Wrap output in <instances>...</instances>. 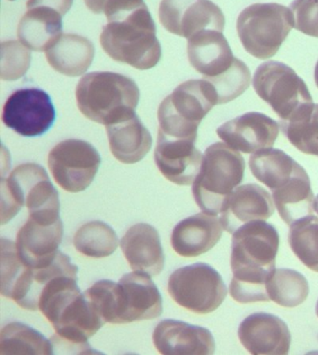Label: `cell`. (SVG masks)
Returning a JSON list of instances; mask_svg holds the SVG:
<instances>
[{"instance_id":"obj_20","label":"cell","mask_w":318,"mask_h":355,"mask_svg":"<svg viewBox=\"0 0 318 355\" xmlns=\"http://www.w3.org/2000/svg\"><path fill=\"white\" fill-rule=\"evenodd\" d=\"M274 203L268 191L260 185L249 184L237 187L220 212L223 230L233 234L247 223L268 220L274 214Z\"/></svg>"},{"instance_id":"obj_17","label":"cell","mask_w":318,"mask_h":355,"mask_svg":"<svg viewBox=\"0 0 318 355\" xmlns=\"http://www.w3.org/2000/svg\"><path fill=\"white\" fill-rule=\"evenodd\" d=\"M279 123L260 112H247L217 129L218 138L228 146L244 153H257L274 145Z\"/></svg>"},{"instance_id":"obj_21","label":"cell","mask_w":318,"mask_h":355,"mask_svg":"<svg viewBox=\"0 0 318 355\" xmlns=\"http://www.w3.org/2000/svg\"><path fill=\"white\" fill-rule=\"evenodd\" d=\"M149 274L134 271L121 279L123 324L158 318L163 298Z\"/></svg>"},{"instance_id":"obj_13","label":"cell","mask_w":318,"mask_h":355,"mask_svg":"<svg viewBox=\"0 0 318 355\" xmlns=\"http://www.w3.org/2000/svg\"><path fill=\"white\" fill-rule=\"evenodd\" d=\"M56 118L52 99L37 88L19 89L5 102L2 122L19 135L42 136L50 130Z\"/></svg>"},{"instance_id":"obj_2","label":"cell","mask_w":318,"mask_h":355,"mask_svg":"<svg viewBox=\"0 0 318 355\" xmlns=\"http://www.w3.org/2000/svg\"><path fill=\"white\" fill-rule=\"evenodd\" d=\"M77 281V274H64L48 282L40 293L39 309L55 328L53 343L89 352V338L106 322L82 294Z\"/></svg>"},{"instance_id":"obj_40","label":"cell","mask_w":318,"mask_h":355,"mask_svg":"<svg viewBox=\"0 0 318 355\" xmlns=\"http://www.w3.org/2000/svg\"><path fill=\"white\" fill-rule=\"evenodd\" d=\"M314 209L315 211L317 212V214H318V195L317 198H315L314 201Z\"/></svg>"},{"instance_id":"obj_26","label":"cell","mask_w":318,"mask_h":355,"mask_svg":"<svg viewBox=\"0 0 318 355\" xmlns=\"http://www.w3.org/2000/svg\"><path fill=\"white\" fill-rule=\"evenodd\" d=\"M110 152L123 164H136L149 153L152 137L136 114L106 126Z\"/></svg>"},{"instance_id":"obj_9","label":"cell","mask_w":318,"mask_h":355,"mask_svg":"<svg viewBox=\"0 0 318 355\" xmlns=\"http://www.w3.org/2000/svg\"><path fill=\"white\" fill-rule=\"evenodd\" d=\"M293 28L292 12L277 3L250 5L240 13L236 24L245 50L260 60L276 55Z\"/></svg>"},{"instance_id":"obj_6","label":"cell","mask_w":318,"mask_h":355,"mask_svg":"<svg viewBox=\"0 0 318 355\" xmlns=\"http://www.w3.org/2000/svg\"><path fill=\"white\" fill-rule=\"evenodd\" d=\"M245 171L246 161L236 150L222 142L210 145L193 185L199 208L206 214H220L229 196L244 180Z\"/></svg>"},{"instance_id":"obj_23","label":"cell","mask_w":318,"mask_h":355,"mask_svg":"<svg viewBox=\"0 0 318 355\" xmlns=\"http://www.w3.org/2000/svg\"><path fill=\"white\" fill-rule=\"evenodd\" d=\"M187 49L188 61L204 80L224 73L236 59L224 35L218 31L193 35L188 39Z\"/></svg>"},{"instance_id":"obj_7","label":"cell","mask_w":318,"mask_h":355,"mask_svg":"<svg viewBox=\"0 0 318 355\" xmlns=\"http://www.w3.org/2000/svg\"><path fill=\"white\" fill-rule=\"evenodd\" d=\"M218 104L214 86L206 80L182 83L158 109V132L173 138L197 139L202 120Z\"/></svg>"},{"instance_id":"obj_1","label":"cell","mask_w":318,"mask_h":355,"mask_svg":"<svg viewBox=\"0 0 318 355\" xmlns=\"http://www.w3.org/2000/svg\"><path fill=\"white\" fill-rule=\"evenodd\" d=\"M279 232L265 220L242 225L233 234L230 295L236 302H268L267 284L276 271Z\"/></svg>"},{"instance_id":"obj_42","label":"cell","mask_w":318,"mask_h":355,"mask_svg":"<svg viewBox=\"0 0 318 355\" xmlns=\"http://www.w3.org/2000/svg\"><path fill=\"white\" fill-rule=\"evenodd\" d=\"M9 1H15V0H9Z\"/></svg>"},{"instance_id":"obj_32","label":"cell","mask_w":318,"mask_h":355,"mask_svg":"<svg viewBox=\"0 0 318 355\" xmlns=\"http://www.w3.org/2000/svg\"><path fill=\"white\" fill-rule=\"evenodd\" d=\"M290 144L306 155L318 157V104H314L297 119L280 123Z\"/></svg>"},{"instance_id":"obj_37","label":"cell","mask_w":318,"mask_h":355,"mask_svg":"<svg viewBox=\"0 0 318 355\" xmlns=\"http://www.w3.org/2000/svg\"><path fill=\"white\" fill-rule=\"evenodd\" d=\"M85 2L91 12L96 15L104 13L107 19L144 3L143 0H85Z\"/></svg>"},{"instance_id":"obj_34","label":"cell","mask_w":318,"mask_h":355,"mask_svg":"<svg viewBox=\"0 0 318 355\" xmlns=\"http://www.w3.org/2000/svg\"><path fill=\"white\" fill-rule=\"evenodd\" d=\"M206 80L215 87L218 104H225L246 92L251 83V73L247 64L236 58L227 71Z\"/></svg>"},{"instance_id":"obj_30","label":"cell","mask_w":318,"mask_h":355,"mask_svg":"<svg viewBox=\"0 0 318 355\" xmlns=\"http://www.w3.org/2000/svg\"><path fill=\"white\" fill-rule=\"evenodd\" d=\"M73 244L78 252L86 257L103 258L117 250L118 239L114 230L106 223L93 220L78 230Z\"/></svg>"},{"instance_id":"obj_16","label":"cell","mask_w":318,"mask_h":355,"mask_svg":"<svg viewBox=\"0 0 318 355\" xmlns=\"http://www.w3.org/2000/svg\"><path fill=\"white\" fill-rule=\"evenodd\" d=\"M195 139L173 138L158 132L154 153L156 165L168 181L177 185L193 184L203 164L204 155Z\"/></svg>"},{"instance_id":"obj_33","label":"cell","mask_w":318,"mask_h":355,"mask_svg":"<svg viewBox=\"0 0 318 355\" xmlns=\"http://www.w3.org/2000/svg\"><path fill=\"white\" fill-rule=\"evenodd\" d=\"M85 295L105 322L121 324L120 284L102 279L86 290Z\"/></svg>"},{"instance_id":"obj_36","label":"cell","mask_w":318,"mask_h":355,"mask_svg":"<svg viewBox=\"0 0 318 355\" xmlns=\"http://www.w3.org/2000/svg\"><path fill=\"white\" fill-rule=\"evenodd\" d=\"M290 8L294 28L307 36L318 37V0H294Z\"/></svg>"},{"instance_id":"obj_11","label":"cell","mask_w":318,"mask_h":355,"mask_svg":"<svg viewBox=\"0 0 318 355\" xmlns=\"http://www.w3.org/2000/svg\"><path fill=\"white\" fill-rule=\"evenodd\" d=\"M172 300L191 313L209 314L220 308L227 297V287L220 274L207 263H197L179 268L168 281Z\"/></svg>"},{"instance_id":"obj_38","label":"cell","mask_w":318,"mask_h":355,"mask_svg":"<svg viewBox=\"0 0 318 355\" xmlns=\"http://www.w3.org/2000/svg\"><path fill=\"white\" fill-rule=\"evenodd\" d=\"M30 1L52 7L60 12L63 16L67 15L73 4V0H30Z\"/></svg>"},{"instance_id":"obj_22","label":"cell","mask_w":318,"mask_h":355,"mask_svg":"<svg viewBox=\"0 0 318 355\" xmlns=\"http://www.w3.org/2000/svg\"><path fill=\"white\" fill-rule=\"evenodd\" d=\"M223 227L217 215L200 212L182 220L171 236L174 251L183 257H197L217 245Z\"/></svg>"},{"instance_id":"obj_5","label":"cell","mask_w":318,"mask_h":355,"mask_svg":"<svg viewBox=\"0 0 318 355\" xmlns=\"http://www.w3.org/2000/svg\"><path fill=\"white\" fill-rule=\"evenodd\" d=\"M139 98L134 80L114 72H91L80 80L76 88L80 112L106 126L136 114Z\"/></svg>"},{"instance_id":"obj_8","label":"cell","mask_w":318,"mask_h":355,"mask_svg":"<svg viewBox=\"0 0 318 355\" xmlns=\"http://www.w3.org/2000/svg\"><path fill=\"white\" fill-rule=\"evenodd\" d=\"M2 225L12 220L24 206L29 214H59L58 191L39 164H21L7 180L2 179Z\"/></svg>"},{"instance_id":"obj_41","label":"cell","mask_w":318,"mask_h":355,"mask_svg":"<svg viewBox=\"0 0 318 355\" xmlns=\"http://www.w3.org/2000/svg\"><path fill=\"white\" fill-rule=\"evenodd\" d=\"M315 313H317V316L318 317V301L317 303V306H315Z\"/></svg>"},{"instance_id":"obj_12","label":"cell","mask_w":318,"mask_h":355,"mask_svg":"<svg viewBox=\"0 0 318 355\" xmlns=\"http://www.w3.org/2000/svg\"><path fill=\"white\" fill-rule=\"evenodd\" d=\"M101 165L93 145L82 139L59 142L48 153V166L59 187L69 193L87 189Z\"/></svg>"},{"instance_id":"obj_31","label":"cell","mask_w":318,"mask_h":355,"mask_svg":"<svg viewBox=\"0 0 318 355\" xmlns=\"http://www.w3.org/2000/svg\"><path fill=\"white\" fill-rule=\"evenodd\" d=\"M288 243L309 270L318 273V217L307 215L290 225Z\"/></svg>"},{"instance_id":"obj_39","label":"cell","mask_w":318,"mask_h":355,"mask_svg":"<svg viewBox=\"0 0 318 355\" xmlns=\"http://www.w3.org/2000/svg\"><path fill=\"white\" fill-rule=\"evenodd\" d=\"M315 85H317L318 88V61L317 64H315Z\"/></svg>"},{"instance_id":"obj_29","label":"cell","mask_w":318,"mask_h":355,"mask_svg":"<svg viewBox=\"0 0 318 355\" xmlns=\"http://www.w3.org/2000/svg\"><path fill=\"white\" fill-rule=\"evenodd\" d=\"M270 301L285 308L301 305L309 295V284L303 274L294 270L279 268L274 271L266 286Z\"/></svg>"},{"instance_id":"obj_24","label":"cell","mask_w":318,"mask_h":355,"mask_svg":"<svg viewBox=\"0 0 318 355\" xmlns=\"http://www.w3.org/2000/svg\"><path fill=\"white\" fill-rule=\"evenodd\" d=\"M121 248L132 270L157 276L164 270V255L160 235L152 225L137 224L129 228Z\"/></svg>"},{"instance_id":"obj_18","label":"cell","mask_w":318,"mask_h":355,"mask_svg":"<svg viewBox=\"0 0 318 355\" xmlns=\"http://www.w3.org/2000/svg\"><path fill=\"white\" fill-rule=\"evenodd\" d=\"M240 343L254 355H285L290 352L291 334L279 317L265 313H253L240 324Z\"/></svg>"},{"instance_id":"obj_10","label":"cell","mask_w":318,"mask_h":355,"mask_svg":"<svg viewBox=\"0 0 318 355\" xmlns=\"http://www.w3.org/2000/svg\"><path fill=\"white\" fill-rule=\"evenodd\" d=\"M253 87L284 122L297 119L314 104L304 80L281 62L260 64L253 78Z\"/></svg>"},{"instance_id":"obj_25","label":"cell","mask_w":318,"mask_h":355,"mask_svg":"<svg viewBox=\"0 0 318 355\" xmlns=\"http://www.w3.org/2000/svg\"><path fill=\"white\" fill-rule=\"evenodd\" d=\"M26 8L28 12L19 21V40L30 50L46 52L63 35V15L52 7L30 0Z\"/></svg>"},{"instance_id":"obj_3","label":"cell","mask_w":318,"mask_h":355,"mask_svg":"<svg viewBox=\"0 0 318 355\" xmlns=\"http://www.w3.org/2000/svg\"><path fill=\"white\" fill-rule=\"evenodd\" d=\"M258 182L270 188L280 217L285 224L314 214L315 196L306 169L282 150L264 149L249 158Z\"/></svg>"},{"instance_id":"obj_28","label":"cell","mask_w":318,"mask_h":355,"mask_svg":"<svg viewBox=\"0 0 318 355\" xmlns=\"http://www.w3.org/2000/svg\"><path fill=\"white\" fill-rule=\"evenodd\" d=\"M55 354L52 340L34 328L20 322H10L0 333L1 355H51Z\"/></svg>"},{"instance_id":"obj_4","label":"cell","mask_w":318,"mask_h":355,"mask_svg":"<svg viewBox=\"0 0 318 355\" xmlns=\"http://www.w3.org/2000/svg\"><path fill=\"white\" fill-rule=\"evenodd\" d=\"M107 21L100 36L105 53L113 60L140 71L154 68L160 61L161 48L147 5L117 13Z\"/></svg>"},{"instance_id":"obj_35","label":"cell","mask_w":318,"mask_h":355,"mask_svg":"<svg viewBox=\"0 0 318 355\" xmlns=\"http://www.w3.org/2000/svg\"><path fill=\"white\" fill-rule=\"evenodd\" d=\"M31 64L29 48L17 40L1 43L0 78L3 80H16L26 75Z\"/></svg>"},{"instance_id":"obj_15","label":"cell","mask_w":318,"mask_h":355,"mask_svg":"<svg viewBox=\"0 0 318 355\" xmlns=\"http://www.w3.org/2000/svg\"><path fill=\"white\" fill-rule=\"evenodd\" d=\"M159 20L170 33L190 39L204 31L223 32L225 16L210 0H161Z\"/></svg>"},{"instance_id":"obj_14","label":"cell","mask_w":318,"mask_h":355,"mask_svg":"<svg viewBox=\"0 0 318 355\" xmlns=\"http://www.w3.org/2000/svg\"><path fill=\"white\" fill-rule=\"evenodd\" d=\"M63 236L60 215H29L16 236L19 257L29 268H45L55 259Z\"/></svg>"},{"instance_id":"obj_19","label":"cell","mask_w":318,"mask_h":355,"mask_svg":"<svg viewBox=\"0 0 318 355\" xmlns=\"http://www.w3.org/2000/svg\"><path fill=\"white\" fill-rule=\"evenodd\" d=\"M155 348L164 355H210L215 351V338L206 328L177 320H164L153 332Z\"/></svg>"},{"instance_id":"obj_27","label":"cell","mask_w":318,"mask_h":355,"mask_svg":"<svg viewBox=\"0 0 318 355\" xmlns=\"http://www.w3.org/2000/svg\"><path fill=\"white\" fill-rule=\"evenodd\" d=\"M93 42L77 34H64L45 52L48 63L55 71L69 77L85 74L93 63Z\"/></svg>"}]
</instances>
